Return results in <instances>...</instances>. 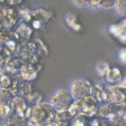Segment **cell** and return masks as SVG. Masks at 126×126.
Returning <instances> with one entry per match:
<instances>
[{"mask_svg": "<svg viewBox=\"0 0 126 126\" xmlns=\"http://www.w3.org/2000/svg\"><path fill=\"white\" fill-rule=\"evenodd\" d=\"M117 8L122 14L126 13V0H118Z\"/></svg>", "mask_w": 126, "mask_h": 126, "instance_id": "obj_1", "label": "cell"}]
</instances>
